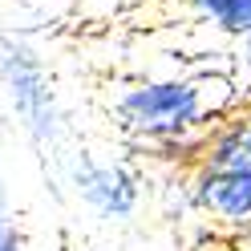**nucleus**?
I'll use <instances>...</instances> for the list:
<instances>
[{"instance_id":"nucleus-9","label":"nucleus","mask_w":251,"mask_h":251,"mask_svg":"<svg viewBox=\"0 0 251 251\" xmlns=\"http://www.w3.org/2000/svg\"><path fill=\"white\" fill-rule=\"evenodd\" d=\"M0 215H8V182H4V170H0Z\"/></svg>"},{"instance_id":"nucleus-2","label":"nucleus","mask_w":251,"mask_h":251,"mask_svg":"<svg viewBox=\"0 0 251 251\" xmlns=\"http://www.w3.org/2000/svg\"><path fill=\"white\" fill-rule=\"evenodd\" d=\"M0 85L33 146H57L65 134V114L41 49L21 33H0Z\"/></svg>"},{"instance_id":"nucleus-1","label":"nucleus","mask_w":251,"mask_h":251,"mask_svg":"<svg viewBox=\"0 0 251 251\" xmlns=\"http://www.w3.org/2000/svg\"><path fill=\"white\" fill-rule=\"evenodd\" d=\"M211 77H146L126 85L114 98V114L126 134L142 138L150 146H166L178 138L199 134L207 118H215L219 105Z\"/></svg>"},{"instance_id":"nucleus-5","label":"nucleus","mask_w":251,"mask_h":251,"mask_svg":"<svg viewBox=\"0 0 251 251\" xmlns=\"http://www.w3.org/2000/svg\"><path fill=\"white\" fill-rule=\"evenodd\" d=\"M202 162L207 166H235L251 170V114L235 122H219L211 134H202Z\"/></svg>"},{"instance_id":"nucleus-8","label":"nucleus","mask_w":251,"mask_h":251,"mask_svg":"<svg viewBox=\"0 0 251 251\" xmlns=\"http://www.w3.org/2000/svg\"><path fill=\"white\" fill-rule=\"evenodd\" d=\"M0 251H25V239H21V231L12 227L8 215H0Z\"/></svg>"},{"instance_id":"nucleus-3","label":"nucleus","mask_w":251,"mask_h":251,"mask_svg":"<svg viewBox=\"0 0 251 251\" xmlns=\"http://www.w3.org/2000/svg\"><path fill=\"white\" fill-rule=\"evenodd\" d=\"M73 191L81 195L89 211H98L101 219H118V223H126L142 202V186H138V175L130 166L101 162L89 154L73 162Z\"/></svg>"},{"instance_id":"nucleus-6","label":"nucleus","mask_w":251,"mask_h":251,"mask_svg":"<svg viewBox=\"0 0 251 251\" xmlns=\"http://www.w3.org/2000/svg\"><path fill=\"white\" fill-rule=\"evenodd\" d=\"M219 33H227V37H251V0H223V12H219V21H215Z\"/></svg>"},{"instance_id":"nucleus-4","label":"nucleus","mask_w":251,"mask_h":251,"mask_svg":"<svg viewBox=\"0 0 251 251\" xmlns=\"http://www.w3.org/2000/svg\"><path fill=\"white\" fill-rule=\"evenodd\" d=\"M191 202L219 227L251 231V170L199 162L191 178Z\"/></svg>"},{"instance_id":"nucleus-7","label":"nucleus","mask_w":251,"mask_h":251,"mask_svg":"<svg viewBox=\"0 0 251 251\" xmlns=\"http://www.w3.org/2000/svg\"><path fill=\"white\" fill-rule=\"evenodd\" d=\"M178 4L191 12V17L207 21V25H215V21H219V12H223V0H178Z\"/></svg>"}]
</instances>
